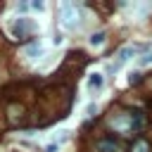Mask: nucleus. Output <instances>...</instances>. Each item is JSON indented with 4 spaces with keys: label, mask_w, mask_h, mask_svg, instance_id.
<instances>
[{
    "label": "nucleus",
    "mask_w": 152,
    "mask_h": 152,
    "mask_svg": "<svg viewBox=\"0 0 152 152\" xmlns=\"http://www.w3.org/2000/svg\"><path fill=\"white\" fill-rule=\"evenodd\" d=\"M57 12H59V24H62L64 28L71 31V28H76V26L81 24V12H78V7H76L74 2H69V0L59 2Z\"/></svg>",
    "instance_id": "obj_1"
},
{
    "label": "nucleus",
    "mask_w": 152,
    "mask_h": 152,
    "mask_svg": "<svg viewBox=\"0 0 152 152\" xmlns=\"http://www.w3.org/2000/svg\"><path fill=\"white\" fill-rule=\"evenodd\" d=\"M12 33H14V38H28L36 33V21L28 17H19L12 21Z\"/></svg>",
    "instance_id": "obj_2"
},
{
    "label": "nucleus",
    "mask_w": 152,
    "mask_h": 152,
    "mask_svg": "<svg viewBox=\"0 0 152 152\" xmlns=\"http://www.w3.org/2000/svg\"><path fill=\"white\" fill-rule=\"evenodd\" d=\"M7 119H10L14 126H21V124L28 121V109H26L24 104H19V102H10V107H7Z\"/></svg>",
    "instance_id": "obj_3"
},
{
    "label": "nucleus",
    "mask_w": 152,
    "mask_h": 152,
    "mask_svg": "<svg viewBox=\"0 0 152 152\" xmlns=\"http://www.w3.org/2000/svg\"><path fill=\"white\" fill-rule=\"evenodd\" d=\"M95 152H121V145L114 138H100L95 142Z\"/></svg>",
    "instance_id": "obj_4"
},
{
    "label": "nucleus",
    "mask_w": 152,
    "mask_h": 152,
    "mask_svg": "<svg viewBox=\"0 0 152 152\" xmlns=\"http://www.w3.org/2000/svg\"><path fill=\"white\" fill-rule=\"evenodd\" d=\"M135 52H138V48H133V45H124V48H121V50L116 52V64H114L112 69H116L119 64H124V62H128V59H131V57H133Z\"/></svg>",
    "instance_id": "obj_5"
},
{
    "label": "nucleus",
    "mask_w": 152,
    "mask_h": 152,
    "mask_svg": "<svg viewBox=\"0 0 152 152\" xmlns=\"http://www.w3.org/2000/svg\"><path fill=\"white\" fill-rule=\"evenodd\" d=\"M131 152H152V147H150V142L145 138H135L131 142Z\"/></svg>",
    "instance_id": "obj_6"
},
{
    "label": "nucleus",
    "mask_w": 152,
    "mask_h": 152,
    "mask_svg": "<svg viewBox=\"0 0 152 152\" xmlns=\"http://www.w3.org/2000/svg\"><path fill=\"white\" fill-rule=\"evenodd\" d=\"M24 55H26L28 59H36V57H40V55H43V48H40V43H31V45H26Z\"/></svg>",
    "instance_id": "obj_7"
},
{
    "label": "nucleus",
    "mask_w": 152,
    "mask_h": 152,
    "mask_svg": "<svg viewBox=\"0 0 152 152\" xmlns=\"http://www.w3.org/2000/svg\"><path fill=\"white\" fill-rule=\"evenodd\" d=\"M104 38H107V33H104V31H97V33L90 36V45H93V48H100V45L104 43Z\"/></svg>",
    "instance_id": "obj_8"
},
{
    "label": "nucleus",
    "mask_w": 152,
    "mask_h": 152,
    "mask_svg": "<svg viewBox=\"0 0 152 152\" xmlns=\"http://www.w3.org/2000/svg\"><path fill=\"white\" fill-rule=\"evenodd\" d=\"M88 88H90V90H100V88H102V76H100V74H93V76L88 78Z\"/></svg>",
    "instance_id": "obj_9"
},
{
    "label": "nucleus",
    "mask_w": 152,
    "mask_h": 152,
    "mask_svg": "<svg viewBox=\"0 0 152 152\" xmlns=\"http://www.w3.org/2000/svg\"><path fill=\"white\" fill-rule=\"evenodd\" d=\"M128 83H131V86L142 83V74H131V76H128Z\"/></svg>",
    "instance_id": "obj_10"
},
{
    "label": "nucleus",
    "mask_w": 152,
    "mask_h": 152,
    "mask_svg": "<svg viewBox=\"0 0 152 152\" xmlns=\"http://www.w3.org/2000/svg\"><path fill=\"white\" fill-rule=\"evenodd\" d=\"M152 62V52H145L142 57H140V64H150Z\"/></svg>",
    "instance_id": "obj_11"
},
{
    "label": "nucleus",
    "mask_w": 152,
    "mask_h": 152,
    "mask_svg": "<svg viewBox=\"0 0 152 152\" xmlns=\"http://www.w3.org/2000/svg\"><path fill=\"white\" fill-rule=\"evenodd\" d=\"M45 152H57V145H48V147H45Z\"/></svg>",
    "instance_id": "obj_12"
}]
</instances>
